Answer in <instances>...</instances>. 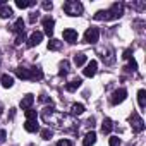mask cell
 <instances>
[{"mask_svg": "<svg viewBox=\"0 0 146 146\" xmlns=\"http://www.w3.org/2000/svg\"><path fill=\"white\" fill-rule=\"evenodd\" d=\"M122 11H124V5L122 4H113L108 11H100L95 14V19L98 21H110V19H119L122 16Z\"/></svg>", "mask_w": 146, "mask_h": 146, "instance_id": "cell-1", "label": "cell"}, {"mask_svg": "<svg viewBox=\"0 0 146 146\" xmlns=\"http://www.w3.org/2000/svg\"><path fill=\"white\" fill-rule=\"evenodd\" d=\"M64 11L65 14L76 17V16H81L83 14V4L81 2H74V0H69V2L64 4Z\"/></svg>", "mask_w": 146, "mask_h": 146, "instance_id": "cell-2", "label": "cell"}, {"mask_svg": "<svg viewBox=\"0 0 146 146\" xmlns=\"http://www.w3.org/2000/svg\"><path fill=\"white\" fill-rule=\"evenodd\" d=\"M98 38H100L98 28H88V29H86V33H84V41H86V43L95 45V43L98 41Z\"/></svg>", "mask_w": 146, "mask_h": 146, "instance_id": "cell-3", "label": "cell"}, {"mask_svg": "<svg viewBox=\"0 0 146 146\" xmlns=\"http://www.w3.org/2000/svg\"><path fill=\"white\" fill-rule=\"evenodd\" d=\"M131 127H132L134 132L144 131V122H143V119H141L136 112H132V115H131Z\"/></svg>", "mask_w": 146, "mask_h": 146, "instance_id": "cell-4", "label": "cell"}, {"mask_svg": "<svg viewBox=\"0 0 146 146\" xmlns=\"http://www.w3.org/2000/svg\"><path fill=\"white\" fill-rule=\"evenodd\" d=\"M125 96H127V91H125L124 88L117 90V91L112 95V105H119V103H122V102L125 100Z\"/></svg>", "mask_w": 146, "mask_h": 146, "instance_id": "cell-5", "label": "cell"}, {"mask_svg": "<svg viewBox=\"0 0 146 146\" xmlns=\"http://www.w3.org/2000/svg\"><path fill=\"white\" fill-rule=\"evenodd\" d=\"M96 70H98V62L96 60H91V62H88V65L84 69V76L86 78H93L96 74Z\"/></svg>", "mask_w": 146, "mask_h": 146, "instance_id": "cell-6", "label": "cell"}, {"mask_svg": "<svg viewBox=\"0 0 146 146\" xmlns=\"http://www.w3.org/2000/svg\"><path fill=\"white\" fill-rule=\"evenodd\" d=\"M64 40L69 43H76L78 41V31L76 29H64Z\"/></svg>", "mask_w": 146, "mask_h": 146, "instance_id": "cell-7", "label": "cell"}, {"mask_svg": "<svg viewBox=\"0 0 146 146\" xmlns=\"http://www.w3.org/2000/svg\"><path fill=\"white\" fill-rule=\"evenodd\" d=\"M53 26H55V21H53L52 17H45V19H43V29H45V33H46L48 36L53 35Z\"/></svg>", "mask_w": 146, "mask_h": 146, "instance_id": "cell-8", "label": "cell"}, {"mask_svg": "<svg viewBox=\"0 0 146 146\" xmlns=\"http://www.w3.org/2000/svg\"><path fill=\"white\" fill-rule=\"evenodd\" d=\"M43 40V33H40V31H35L31 36H29V41H28V46H36V45H40V41Z\"/></svg>", "mask_w": 146, "mask_h": 146, "instance_id": "cell-9", "label": "cell"}, {"mask_svg": "<svg viewBox=\"0 0 146 146\" xmlns=\"http://www.w3.org/2000/svg\"><path fill=\"white\" fill-rule=\"evenodd\" d=\"M33 102H35V96L29 93V95H26V96L21 100V103H19V105H21V108H23V110H28V108H31Z\"/></svg>", "mask_w": 146, "mask_h": 146, "instance_id": "cell-10", "label": "cell"}, {"mask_svg": "<svg viewBox=\"0 0 146 146\" xmlns=\"http://www.w3.org/2000/svg\"><path fill=\"white\" fill-rule=\"evenodd\" d=\"M81 83H83V81H81V78H76V79H72L70 83H67V84H65V90H67V91H76V90L81 86Z\"/></svg>", "mask_w": 146, "mask_h": 146, "instance_id": "cell-11", "label": "cell"}, {"mask_svg": "<svg viewBox=\"0 0 146 146\" xmlns=\"http://www.w3.org/2000/svg\"><path fill=\"white\" fill-rule=\"evenodd\" d=\"M112 129H113L112 119H103V122H102V132H103V134H110Z\"/></svg>", "mask_w": 146, "mask_h": 146, "instance_id": "cell-12", "label": "cell"}, {"mask_svg": "<svg viewBox=\"0 0 146 146\" xmlns=\"http://www.w3.org/2000/svg\"><path fill=\"white\" fill-rule=\"evenodd\" d=\"M96 143V134L91 131V132H88L86 136H84V139H83V144L84 146H93Z\"/></svg>", "mask_w": 146, "mask_h": 146, "instance_id": "cell-13", "label": "cell"}, {"mask_svg": "<svg viewBox=\"0 0 146 146\" xmlns=\"http://www.w3.org/2000/svg\"><path fill=\"white\" fill-rule=\"evenodd\" d=\"M43 78V70L40 69V67H33V69H29V79H41Z\"/></svg>", "mask_w": 146, "mask_h": 146, "instance_id": "cell-14", "label": "cell"}, {"mask_svg": "<svg viewBox=\"0 0 146 146\" xmlns=\"http://www.w3.org/2000/svg\"><path fill=\"white\" fill-rule=\"evenodd\" d=\"M24 129H26L28 132H36V131L40 129V125H38L36 120H26V122H24Z\"/></svg>", "mask_w": 146, "mask_h": 146, "instance_id": "cell-15", "label": "cell"}, {"mask_svg": "<svg viewBox=\"0 0 146 146\" xmlns=\"http://www.w3.org/2000/svg\"><path fill=\"white\" fill-rule=\"evenodd\" d=\"M0 83H2L4 88H12V86H14V79H12V76H9V74H4L2 78H0Z\"/></svg>", "mask_w": 146, "mask_h": 146, "instance_id": "cell-16", "label": "cell"}, {"mask_svg": "<svg viewBox=\"0 0 146 146\" xmlns=\"http://www.w3.org/2000/svg\"><path fill=\"white\" fill-rule=\"evenodd\" d=\"M12 9L9 7V5H2V7H0V17H2V19H7V17H12Z\"/></svg>", "mask_w": 146, "mask_h": 146, "instance_id": "cell-17", "label": "cell"}, {"mask_svg": "<svg viewBox=\"0 0 146 146\" xmlns=\"http://www.w3.org/2000/svg\"><path fill=\"white\" fill-rule=\"evenodd\" d=\"M16 74L19 79H29V69H24V67H17L16 69Z\"/></svg>", "mask_w": 146, "mask_h": 146, "instance_id": "cell-18", "label": "cell"}, {"mask_svg": "<svg viewBox=\"0 0 146 146\" xmlns=\"http://www.w3.org/2000/svg\"><path fill=\"white\" fill-rule=\"evenodd\" d=\"M137 103H139V108H144L146 107V91L144 90H139L137 91Z\"/></svg>", "mask_w": 146, "mask_h": 146, "instance_id": "cell-19", "label": "cell"}, {"mask_svg": "<svg viewBox=\"0 0 146 146\" xmlns=\"http://www.w3.org/2000/svg\"><path fill=\"white\" fill-rule=\"evenodd\" d=\"M74 64L79 67V65H84L86 64V55L84 53H76L74 55Z\"/></svg>", "mask_w": 146, "mask_h": 146, "instance_id": "cell-20", "label": "cell"}, {"mask_svg": "<svg viewBox=\"0 0 146 146\" xmlns=\"http://www.w3.org/2000/svg\"><path fill=\"white\" fill-rule=\"evenodd\" d=\"M16 33H24V21H23V17H19L17 21H16V24H14V28H12Z\"/></svg>", "mask_w": 146, "mask_h": 146, "instance_id": "cell-21", "label": "cell"}, {"mask_svg": "<svg viewBox=\"0 0 146 146\" xmlns=\"http://www.w3.org/2000/svg\"><path fill=\"white\" fill-rule=\"evenodd\" d=\"M70 110H72V113H74V115H81L84 112V105L83 103H74Z\"/></svg>", "mask_w": 146, "mask_h": 146, "instance_id": "cell-22", "label": "cell"}, {"mask_svg": "<svg viewBox=\"0 0 146 146\" xmlns=\"http://www.w3.org/2000/svg\"><path fill=\"white\" fill-rule=\"evenodd\" d=\"M60 48H62V41H58V40L48 41V50H60Z\"/></svg>", "mask_w": 146, "mask_h": 146, "instance_id": "cell-23", "label": "cell"}, {"mask_svg": "<svg viewBox=\"0 0 146 146\" xmlns=\"http://www.w3.org/2000/svg\"><path fill=\"white\" fill-rule=\"evenodd\" d=\"M16 5H17L19 9H26V7H31V5H35V2H31V0H24V2H23V0H17V2H16Z\"/></svg>", "mask_w": 146, "mask_h": 146, "instance_id": "cell-24", "label": "cell"}, {"mask_svg": "<svg viewBox=\"0 0 146 146\" xmlns=\"http://www.w3.org/2000/svg\"><path fill=\"white\" fill-rule=\"evenodd\" d=\"M36 117H38V112L36 110H33V108H28L26 110V119L28 120H36Z\"/></svg>", "mask_w": 146, "mask_h": 146, "instance_id": "cell-25", "label": "cell"}, {"mask_svg": "<svg viewBox=\"0 0 146 146\" xmlns=\"http://www.w3.org/2000/svg\"><path fill=\"white\" fill-rule=\"evenodd\" d=\"M67 72H69V62H67V60H64V62L60 64V70H58V74H60V76H65Z\"/></svg>", "mask_w": 146, "mask_h": 146, "instance_id": "cell-26", "label": "cell"}, {"mask_svg": "<svg viewBox=\"0 0 146 146\" xmlns=\"http://www.w3.org/2000/svg\"><path fill=\"white\" fill-rule=\"evenodd\" d=\"M120 137H117V136H113V137H110V141H108V144L110 146H120Z\"/></svg>", "mask_w": 146, "mask_h": 146, "instance_id": "cell-27", "label": "cell"}, {"mask_svg": "<svg viewBox=\"0 0 146 146\" xmlns=\"http://www.w3.org/2000/svg\"><path fill=\"white\" fill-rule=\"evenodd\" d=\"M52 136H53V132H52L50 129H43V131H41V137H43V139H50Z\"/></svg>", "mask_w": 146, "mask_h": 146, "instance_id": "cell-28", "label": "cell"}, {"mask_svg": "<svg viewBox=\"0 0 146 146\" xmlns=\"http://www.w3.org/2000/svg\"><path fill=\"white\" fill-rule=\"evenodd\" d=\"M52 112H53V108H52V107H46V108H45V113H43V119L48 120V115H52Z\"/></svg>", "mask_w": 146, "mask_h": 146, "instance_id": "cell-29", "label": "cell"}, {"mask_svg": "<svg viewBox=\"0 0 146 146\" xmlns=\"http://www.w3.org/2000/svg\"><path fill=\"white\" fill-rule=\"evenodd\" d=\"M57 146H72V143H70L69 139H60V141L57 143Z\"/></svg>", "mask_w": 146, "mask_h": 146, "instance_id": "cell-30", "label": "cell"}, {"mask_svg": "<svg viewBox=\"0 0 146 146\" xmlns=\"http://www.w3.org/2000/svg\"><path fill=\"white\" fill-rule=\"evenodd\" d=\"M24 38H26V36H24V33H19V35H17V38H16V45H21V43L24 41Z\"/></svg>", "mask_w": 146, "mask_h": 146, "instance_id": "cell-31", "label": "cell"}, {"mask_svg": "<svg viewBox=\"0 0 146 146\" xmlns=\"http://www.w3.org/2000/svg\"><path fill=\"white\" fill-rule=\"evenodd\" d=\"M125 69H129V70H136V69H137V64H136V60L132 58V60L129 62V67H125Z\"/></svg>", "mask_w": 146, "mask_h": 146, "instance_id": "cell-32", "label": "cell"}, {"mask_svg": "<svg viewBox=\"0 0 146 146\" xmlns=\"http://www.w3.org/2000/svg\"><path fill=\"white\" fill-rule=\"evenodd\" d=\"M52 7H53L52 2H43V9H45V11H52Z\"/></svg>", "mask_w": 146, "mask_h": 146, "instance_id": "cell-33", "label": "cell"}, {"mask_svg": "<svg viewBox=\"0 0 146 146\" xmlns=\"http://www.w3.org/2000/svg\"><path fill=\"white\" fill-rule=\"evenodd\" d=\"M36 19H38V12H33L29 16V23H36Z\"/></svg>", "mask_w": 146, "mask_h": 146, "instance_id": "cell-34", "label": "cell"}, {"mask_svg": "<svg viewBox=\"0 0 146 146\" xmlns=\"http://www.w3.org/2000/svg\"><path fill=\"white\" fill-rule=\"evenodd\" d=\"M5 136H7V132L0 129V143H4V141H5Z\"/></svg>", "mask_w": 146, "mask_h": 146, "instance_id": "cell-35", "label": "cell"}, {"mask_svg": "<svg viewBox=\"0 0 146 146\" xmlns=\"http://www.w3.org/2000/svg\"><path fill=\"white\" fill-rule=\"evenodd\" d=\"M131 53H132V50H125L122 57H124V58H131Z\"/></svg>", "mask_w": 146, "mask_h": 146, "instance_id": "cell-36", "label": "cell"}, {"mask_svg": "<svg viewBox=\"0 0 146 146\" xmlns=\"http://www.w3.org/2000/svg\"><path fill=\"white\" fill-rule=\"evenodd\" d=\"M40 100H41V102H48V96H46V95H41Z\"/></svg>", "mask_w": 146, "mask_h": 146, "instance_id": "cell-37", "label": "cell"}, {"mask_svg": "<svg viewBox=\"0 0 146 146\" xmlns=\"http://www.w3.org/2000/svg\"><path fill=\"white\" fill-rule=\"evenodd\" d=\"M31 146H35V144H31Z\"/></svg>", "mask_w": 146, "mask_h": 146, "instance_id": "cell-38", "label": "cell"}]
</instances>
